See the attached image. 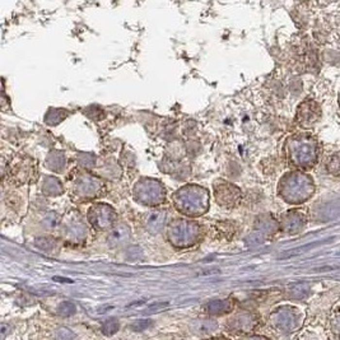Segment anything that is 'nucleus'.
<instances>
[{
    "instance_id": "2",
    "label": "nucleus",
    "mask_w": 340,
    "mask_h": 340,
    "mask_svg": "<svg viewBox=\"0 0 340 340\" xmlns=\"http://www.w3.org/2000/svg\"><path fill=\"white\" fill-rule=\"evenodd\" d=\"M119 330V323L115 319H110V320L104 321L102 325V333L104 335H112Z\"/></svg>"
},
{
    "instance_id": "1",
    "label": "nucleus",
    "mask_w": 340,
    "mask_h": 340,
    "mask_svg": "<svg viewBox=\"0 0 340 340\" xmlns=\"http://www.w3.org/2000/svg\"><path fill=\"white\" fill-rule=\"evenodd\" d=\"M129 237V231L125 227H118L116 229H114L111 232V235L108 236L110 239V243L111 245H120V243H124L125 241H128Z\"/></svg>"
},
{
    "instance_id": "7",
    "label": "nucleus",
    "mask_w": 340,
    "mask_h": 340,
    "mask_svg": "<svg viewBox=\"0 0 340 340\" xmlns=\"http://www.w3.org/2000/svg\"><path fill=\"white\" fill-rule=\"evenodd\" d=\"M54 280H56V282H64V283H71V280H67L65 278H57V276H55Z\"/></svg>"
},
{
    "instance_id": "6",
    "label": "nucleus",
    "mask_w": 340,
    "mask_h": 340,
    "mask_svg": "<svg viewBox=\"0 0 340 340\" xmlns=\"http://www.w3.org/2000/svg\"><path fill=\"white\" fill-rule=\"evenodd\" d=\"M170 303L169 302H165V303H155V305H152V306L148 307V311L147 312H154V311H158V310H163L165 307L169 306Z\"/></svg>"
},
{
    "instance_id": "5",
    "label": "nucleus",
    "mask_w": 340,
    "mask_h": 340,
    "mask_svg": "<svg viewBox=\"0 0 340 340\" xmlns=\"http://www.w3.org/2000/svg\"><path fill=\"white\" fill-rule=\"evenodd\" d=\"M151 325H152L151 320H138V321H135L130 327H132L133 331H142V330H145V329H148Z\"/></svg>"
},
{
    "instance_id": "4",
    "label": "nucleus",
    "mask_w": 340,
    "mask_h": 340,
    "mask_svg": "<svg viewBox=\"0 0 340 340\" xmlns=\"http://www.w3.org/2000/svg\"><path fill=\"white\" fill-rule=\"evenodd\" d=\"M226 308V302L224 301H213L208 305V310L209 312L212 313H219L223 312Z\"/></svg>"
},
{
    "instance_id": "3",
    "label": "nucleus",
    "mask_w": 340,
    "mask_h": 340,
    "mask_svg": "<svg viewBox=\"0 0 340 340\" xmlns=\"http://www.w3.org/2000/svg\"><path fill=\"white\" fill-rule=\"evenodd\" d=\"M75 312V306L71 302H64L59 306V313L63 316H70Z\"/></svg>"
}]
</instances>
